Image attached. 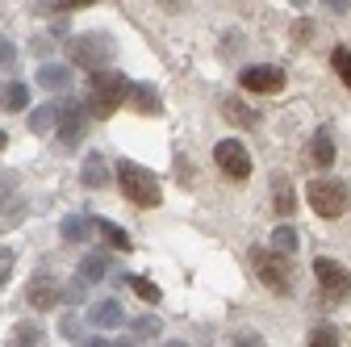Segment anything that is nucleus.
<instances>
[{
  "label": "nucleus",
  "mask_w": 351,
  "mask_h": 347,
  "mask_svg": "<svg viewBox=\"0 0 351 347\" xmlns=\"http://www.w3.org/2000/svg\"><path fill=\"white\" fill-rule=\"evenodd\" d=\"M88 322L101 326V331H117V326H125V310L117 301H97V306L88 310Z\"/></svg>",
  "instance_id": "f8f14e48"
},
{
  "label": "nucleus",
  "mask_w": 351,
  "mask_h": 347,
  "mask_svg": "<svg viewBox=\"0 0 351 347\" xmlns=\"http://www.w3.org/2000/svg\"><path fill=\"white\" fill-rule=\"evenodd\" d=\"M38 84L47 93H67L71 88V67L67 63H42L38 67Z\"/></svg>",
  "instance_id": "ddd939ff"
},
{
  "label": "nucleus",
  "mask_w": 351,
  "mask_h": 347,
  "mask_svg": "<svg viewBox=\"0 0 351 347\" xmlns=\"http://www.w3.org/2000/svg\"><path fill=\"white\" fill-rule=\"evenodd\" d=\"M84 125H88V109L80 101H63L59 105V147L71 151L75 143H84Z\"/></svg>",
  "instance_id": "6e6552de"
},
{
  "label": "nucleus",
  "mask_w": 351,
  "mask_h": 347,
  "mask_svg": "<svg viewBox=\"0 0 351 347\" xmlns=\"http://www.w3.org/2000/svg\"><path fill=\"white\" fill-rule=\"evenodd\" d=\"M163 347H189V343H163Z\"/></svg>",
  "instance_id": "4c0bfd02"
},
{
  "label": "nucleus",
  "mask_w": 351,
  "mask_h": 347,
  "mask_svg": "<svg viewBox=\"0 0 351 347\" xmlns=\"http://www.w3.org/2000/svg\"><path fill=\"white\" fill-rule=\"evenodd\" d=\"M314 276H318V285H322V293H326L330 301H351V272L339 264V259L318 255V259H314Z\"/></svg>",
  "instance_id": "423d86ee"
},
{
  "label": "nucleus",
  "mask_w": 351,
  "mask_h": 347,
  "mask_svg": "<svg viewBox=\"0 0 351 347\" xmlns=\"http://www.w3.org/2000/svg\"><path fill=\"white\" fill-rule=\"evenodd\" d=\"M59 335H67V339H75V343H80V339H84V335H80V318H75V314H63Z\"/></svg>",
  "instance_id": "c756f323"
},
{
  "label": "nucleus",
  "mask_w": 351,
  "mask_h": 347,
  "mask_svg": "<svg viewBox=\"0 0 351 347\" xmlns=\"http://www.w3.org/2000/svg\"><path fill=\"white\" fill-rule=\"evenodd\" d=\"M134 335L155 339V335H159V318H138V322H134Z\"/></svg>",
  "instance_id": "2f4dec72"
},
{
  "label": "nucleus",
  "mask_w": 351,
  "mask_h": 347,
  "mask_svg": "<svg viewBox=\"0 0 351 347\" xmlns=\"http://www.w3.org/2000/svg\"><path fill=\"white\" fill-rule=\"evenodd\" d=\"M113 55H117V47L109 42V34H80L71 42V63L84 67V71H93V75H101L113 63Z\"/></svg>",
  "instance_id": "7ed1b4c3"
},
{
  "label": "nucleus",
  "mask_w": 351,
  "mask_h": 347,
  "mask_svg": "<svg viewBox=\"0 0 351 347\" xmlns=\"http://www.w3.org/2000/svg\"><path fill=\"white\" fill-rule=\"evenodd\" d=\"M272 205H276L280 218L297 213V189H293V180L285 176V171H272Z\"/></svg>",
  "instance_id": "9b49d317"
},
{
  "label": "nucleus",
  "mask_w": 351,
  "mask_h": 347,
  "mask_svg": "<svg viewBox=\"0 0 351 347\" xmlns=\"http://www.w3.org/2000/svg\"><path fill=\"white\" fill-rule=\"evenodd\" d=\"M222 113H226V121H234V125H255V109H247V101H239V97L222 101Z\"/></svg>",
  "instance_id": "4be33fe9"
},
{
  "label": "nucleus",
  "mask_w": 351,
  "mask_h": 347,
  "mask_svg": "<svg viewBox=\"0 0 351 347\" xmlns=\"http://www.w3.org/2000/svg\"><path fill=\"white\" fill-rule=\"evenodd\" d=\"M34 55H51V38H34Z\"/></svg>",
  "instance_id": "f704fd0d"
},
{
  "label": "nucleus",
  "mask_w": 351,
  "mask_h": 347,
  "mask_svg": "<svg viewBox=\"0 0 351 347\" xmlns=\"http://www.w3.org/2000/svg\"><path fill=\"white\" fill-rule=\"evenodd\" d=\"M25 301H29L34 310H55L59 301H63V285L55 276H47V272H38L29 280V289H25Z\"/></svg>",
  "instance_id": "9d476101"
},
{
  "label": "nucleus",
  "mask_w": 351,
  "mask_h": 347,
  "mask_svg": "<svg viewBox=\"0 0 351 347\" xmlns=\"http://www.w3.org/2000/svg\"><path fill=\"white\" fill-rule=\"evenodd\" d=\"M97 230V222L93 218H84V213H67V218L59 222V235H63V243H84L88 235Z\"/></svg>",
  "instance_id": "dca6fc26"
},
{
  "label": "nucleus",
  "mask_w": 351,
  "mask_h": 347,
  "mask_svg": "<svg viewBox=\"0 0 351 347\" xmlns=\"http://www.w3.org/2000/svg\"><path fill=\"white\" fill-rule=\"evenodd\" d=\"M5 143H9V134H5V130H0V151H5Z\"/></svg>",
  "instance_id": "e433bc0d"
},
{
  "label": "nucleus",
  "mask_w": 351,
  "mask_h": 347,
  "mask_svg": "<svg viewBox=\"0 0 351 347\" xmlns=\"http://www.w3.org/2000/svg\"><path fill=\"white\" fill-rule=\"evenodd\" d=\"M330 63H335V71L343 75V84L351 88V51H347V47H335V51H330Z\"/></svg>",
  "instance_id": "393cba45"
},
{
  "label": "nucleus",
  "mask_w": 351,
  "mask_h": 347,
  "mask_svg": "<svg viewBox=\"0 0 351 347\" xmlns=\"http://www.w3.org/2000/svg\"><path fill=\"white\" fill-rule=\"evenodd\" d=\"M9 343H13V347H42V326H38V322H17Z\"/></svg>",
  "instance_id": "5701e85b"
},
{
  "label": "nucleus",
  "mask_w": 351,
  "mask_h": 347,
  "mask_svg": "<svg viewBox=\"0 0 351 347\" xmlns=\"http://www.w3.org/2000/svg\"><path fill=\"white\" fill-rule=\"evenodd\" d=\"M239 80H243V88H247V93H263V97H272V93H280V88H285V71H280V67H272V63L247 67Z\"/></svg>",
  "instance_id": "1a4fd4ad"
},
{
  "label": "nucleus",
  "mask_w": 351,
  "mask_h": 347,
  "mask_svg": "<svg viewBox=\"0 0 351 347\" xmlns=\"http://www.w3.org/2000/svg\"><path fill=\"white\" fill-rule=\"evenodd\" d=\"M13 63H17L13 42H9V38H0V71H13Z\"/></svg>",
  "instance_id": "c85d7f7f"
},
{
  "label": "nucleus",
  "mask_w": 351,
  "mask_h": 347,
  "mask_svg": "<svg viewBox=\"0 0 351 347\" xmlns=\"http://www.w3.org/2000/svg\"><path fill=\"white\" fill-rule=\"evenodd\" d=\"M55 125H59V105H38L29 113V130H34V134H51Z\"/></svg>",
  "instance_id": "6ab92c4d"
},
{
  "label": "nucleus",
  "mask_w": 351,
  "mask_h": 347,
  "mask_svg": "<svg viewBox=\"0 0 351 347\" xmlns=\"http://www.w3.org/2000/svg\"><path fill=\"white\" fill-rule=\"evenodd\" d=\"M117 184H121L125 201H130V205H138V209H155V205L163 201V184H159V176H155L151 167L134 163V159H121V163H117Z\"/></svg>",
  "instance_id": "f257e3e1"
},
{
  "label": "nucleus",
  "mask_w": 351,
  "mask_h": 347,
  "mask_svg": "<svg viewBox=\"0 0 351 347\" xmlns=\"http://www.w3.org/2000/svg\"><path fill=\"white\" fill-rule=\"evenodd\" d=\"M234 347H263V335H255V331H239V335H234Z\"/></svg>",
  "instance_id": "473e14b6"
},
{
  "label": "nucleus",
  "mask_w": 351,
  "mask_h": 347,
  "mask_svg": "<svg viewBox=\"0 0 351 347\" xmlns=\"http://www.w3.org/2000/svg\"><path fill=\"white\" fill-rule=\"evenodd\" d=\"M109 347H134V343H130V339H121V343H109Z\"/></svg>",
  "instance_id": "c9c22d12"
},
{
  "label": "nucleus",
  "mask_w": 351,
  "mask_h": 347,
  "mask_svg": "<svg viewBox=\"0 0 351 347\" xmlns=\"http://www.w3.org/2000/svg\"><path fill=\"white\" fill-rule=\"evenodd\" d=\"M5 105H9V109H25V105H29V88H25V84H9Z\"/></svg>",
  "instance_id": "bb28decb"
},
{
  "label": "nucleus",
  "mask_w": 351,
  "mask_h": 347,
  "mask_svg": "<svg viewBox=\"0 0 351 347\" xmlns=\"http://www.w3.org/2000/svg\"><path fill=\"white\" fill-rule=\"evenodd\" d=\"M213 163L222 167V176H230V180H247L251 176V155H247V147L243 143H234V139H222L213 147Z\"/></svg>",
  "instance_id": "0eeeda50"
},
{
  "label": "nucleus",
  "mask_w": 351,
  "mask_h": 347,
  "mask_svg": "<svg viewBox=\"0 0 351 347\" xmlns=\"http://www.w3.org/2000/svg\"><path fill=\"white\" fill-rule=\"evenodd\" d=\"M251 264H255V272H259V280L268 285L272 293H293V280H289V259L285 255H276L272 247H255L251 251Z\"/></svg>",
  "instance_id": "39448f33"
},
{
  "label": "nucleus",
  "mask_w": 351,
  "mask_h": 347,
  "mask_svg": "<svg viewBox=\"0 0 351 347\" xmlns=\"http://www.w3.org/2000/svg\"><path fill=\"white\" fill-rule=\"evenodd\" d=\"M310 163H314V167H322V171L335 163V139H330V130H326V125L310 139Z\"/></svg>",
  "instance_id": "2eb2a0df"
},
{
  "label": "nucleus",
  "mask_w": 351,
  "mask_h": 347,
  "mask_svg": "<svg viewBox=\"0 0 351 347\" xmlns=\"http://www.w3.org/2000/svg\"><path fill=\"white\" fill-rule=\"evenodd\" d=\"M130 93H134V84H130L121 71H101V75L88 80V113L113 117V113L130 101Z\"/></svg>",
  "instance_id": "f03ea898"
},
{
  "label": "nucleus",
  "mask_w": 351,
  "mask_h": 347,
  "mask_svg": "<svg viewBox=\"0 0 351 347\" xmlns=\"http://www.w3.org/2000/svg\"><path fill=\"white\" fill-rule=\"evenodd\" d=\"M80 180H84V189H105L113 176H109V163L93 151V155H84V167H80Z\"/></svg>",
  "instance_id": "4468645a"
},
{
  "label": "nucleus",
  "mask_w": 351,
  "mask_h": 347,
  "mask_svg": "<svg viewBox=\"0 0 351 347\" xmlns=\"http://www.w3.org/2000/svg\"><path fill=\"white\" fill-rule=\"evenodd\" d=\"M125 285L134 289V293L147 301V306H159V297H163V293H159V285H151L147 276H130V272H125Z\"/></svg>",
  "instance_id": "b1692460"
},
{
  "label": "nucleus",
  "mask_w": 351,
  "mask_h": 347,
  "mask_svg": "<svg viewBox=\"0 0 351 347\" xmlns=\"http://www.w3.org/2000/svg\"><path fill=\"white\" fill-rule=\"evenodd\" d=\"M9 276H13V251H5V247H0V289L9 285Z\"/></svg>",
  "instance_id": "7c9ffc66"
},
{
  "label": "nucleus",
  "mask_w": 351,
  "mask_h": 347,
  "mask_svg": "<svg viewBox=\"0 0 351 347\" xmlns=\"http://www.w3.org/2000/svg\"><path fill=\"white\" fill-rule=\"evenodd\" d=\"M97 230L109 239V247H117V251H130L134 243H130V230H121L117 222H109V218H97Z\"/></svg>",
  "instance_id": "412c9836"
},
{
  "label": "nucleus",
  "mask_w": 351,
  "mask_h": 347,
  "mask_svg": "<svg viewBox=\"0 0 351 347\" xmlns=\"http://www.w3.org/2000/svg\"><path fill=\"white\" fill-rule=\"evenodd\" d=\"M80 301H84V280L75 276V280L63 285V306H80Z\"/></svg>",
  "instance_id": "cd10ccee"
},
{
  "label": "nucleus",
  "mask_w": 351,
  "mask_h": 347,
  "mask_svg": "<svg viewBox=\"0 0 351 347\" xmlns=\"http://www.w3.org/2000/svg\"><path fill=\"white\" fill-rule=\"evenodd\" d=\"M109 268H113V264H109V255H105V251H93V255H84V259H80V280H84V285L105 280Z\"/></svg>",
  "instance_id": "a211bd4d"
},
{
  "label": "nucleus",
  "mask_w": 351,
  "mask_h": 347,
  "mask_svg": "<svg viewBox=\"0 0 351 347\" xmlns=\"http://www.w3.org/2000/svg\"><path fill=\"white\" fill-rule=\"evenodd\" d=\"M130 101H134V109H138V113H147V117L163 113V97H159V88H155V84H134V93H130Z\"/></svg>",
  "instance_id": "f3484780"
},
{
  "label": "nucleus",
  "mask_w": 351,
  "mask_h": 347,
  "mask_svg": "<svg viewBox=\"0 0 351 347\" xmlns=\"http://www.w3.org/2000/svg\"><path fill=\"white\" fill-rule=\"evenodd\" d=\"M75 347H109V343H105V339H97V335H84Z\"/></svg>",
  "instance_id": "72a5a7b5"
},
{
  "label": "nucleus",
  "mask_w": 351,
  "mask_h": 347,
  "mask_svg": "<svg viewBox=\"0 0 351 347\" xmlns=\"http://www.w3.org/2000/svg\"><path fill=\"white\" fill-rule=\"evenodd\" d=\"M310 347H339V331L335 326H314L310 331Z\"/></svg>",
  "instance_id": "a878e982"
},
{
  "label": "nucleus",
  "mask_w": 351,
  "mask_h": 347,
  "mask_svg": "<svg viewBox=\"0 0 351 347\" xmlns=\"http://www.w3.org/2000/svg\"><path fill=\"white\" fill-rule=\"evenodd\" d=\"M305 197H310L314 213H322V218H343V213H347V205H351L347 189H343L339 180H326V176L310 180V189H305Z\"/></svg>",
  "instance_id": "20e7f679"
},
{
  "label": "nucleus",
  "mask_w": 351,
  "mask_h": 347,
  "mask_svg": "<svg viewBox=\"0 0 351 347\" xmlns=\"http://www.w3.org/2000/svg\"><path fill=\"white\" fill-rule=\"evenodd\" d=\"M268 243H272V251H276V255H285V259H289V255H297V247H301V239H297V230H293V226H276Z\"/></svg>",
  "instance_id": "aec40b11"
}]
</instances>
